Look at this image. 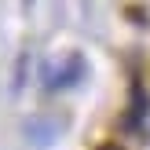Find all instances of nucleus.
<instances>
[{"instance_id": "nucleus-1", "label": "nucleus", "mask_w": 150, "mask_h": 150, "mask_svg": "<svg viewBox=\"0 0 150 150\" xmlns=\"http://www.w3.org/2000/svg\"><path fill=\"white\" fill-rule=\"evenodd\" d=\"M81 70H84V59H81V55H70V59H66V66L55 73V77H51V84H55V88H62V84H73Z\"/></svg>"}, {"instance_id": "nucleus-2", "label": "nucleus", "mask_w": 150, "mask_h": 150, "mask_svg": "<svg viewBox=\"0 0 150 150\" xmlns=\"http://www.w3.org/2000/svg\"><path fill=\"white\" fill-rule=\"evenodd\" d=\"M103 150H121V146H114V143H106V146H103Z\"/></svg>"}]
</instances>
